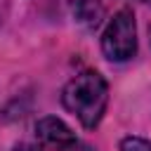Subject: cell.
I'll list each match as a JSON object with an SVG mask.
<instances>
[{
	"label": "cell",
	"mask_w": 151,
	"mask_h": 151,
	"mask_svg": "<svg viewBox=\"0 0 151 151\" xmlns=\"http://www.w3.org/2000/svg\"><path fill=\"white\" fill-rule=\"evenodd\" d=\"M35 137L40 144L45 146H52V149H61V151H68L71 146L78 144L73 130L57 116H45L35 123Z\"/></svg>",
	"instance_id": "3957f363"
},
{
	"label": "cell",
	"mask_w": 151,
	"mask_h": 151,
	"mask_svg": "<svg viewBox=\"0 0 151 151\" xmlns=\"http://www.w3.org/2000/svg\"><path fill=\"white\" fill-rule=\"evenodd\" d=\"M104 9H106V0H73L71 2L73 19L87 28H92L101 21Z\"/></svg>",
	"instance_id": "277c9868"
},
{
	"label": "cell",
	"mask_w": 151,
	"mask_h": 151,
	"mask_svg": "<svg viewBox=\"0 0 151 151\" xmlns=\"http://www.w3.org/2000/svg\"><path fill=\"white\" fill-rule=\"evenodd\" d=\"M109 101V85L97 71H83L71 78L61 92V104L85 127H97Z\"/></svg>",
	"instance_id": "6da1fadb"
},
{
	"label": "cell",
	"mask_w": 151,
	"mask_h": 151,
	"mask_svg": "<svg viewBox=\"0 0 151 151\" xmlns=\"http://www.w3.org/2000/svg\"><path fill=\"white\" fill-rule=\"evenodd\" d=\"M101 52L109 61H127L137 54V21L132 9H120L101 33Z\"/></svg>",
	"instance_id": "7a4b0ae2"
},
{
	"label": "cell",
	"mask_w": 151,
	"mask_h": 151,
	"mask_svg": "<svg viewBox=\"0 0 151 151\" xmlns=\"http://www.w3.org/2000/svg\"><path fill=\"white\" fill-rule=\"evenodd\" d=\"M14 151H40V146H35V144H31V142H21V144L14 146Z\"/></svg>",
	"instance_id": "8992f818"
},
{
	"label": "cell",
	"mask_w": 151,
	"mask_h": 151,
	"mask_svg": "<svg viewBox=\"0 0 151 151\" xmlns=\"http://www.w3.org/2000/svg\"><path fill=\"white\" fill-rule=\"evenodd\" d=\"M120 151H151V142L142 137H125L120 142Z\"/></svg>",
	"instance_id": "5b68a950"
}]
</instances>
